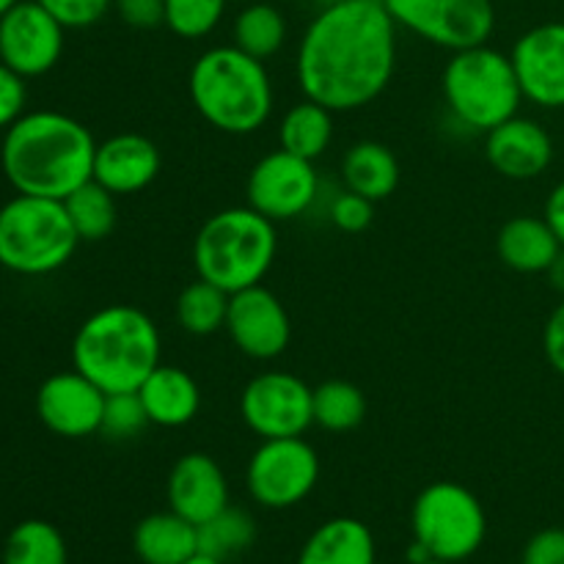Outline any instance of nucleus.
Instances as JSON below:
<instances>
[{
	"label": "nucleus",
	"instance_id": "obj_1",
	"mask_svg": "<svg viewBox=\"0 0 564 564\" xmlns=\"http://www.w3.org/2000/svg\"><path fill=\"white\" fill-rule=\"evenodd\" d=\"M397 69V22L380 0H334L312 17L295 53L303 97L334 113L372 105Z\"/></svg>",
	"mask_w": 564,
	"mask_h": 564
},
{
	"label": "nucleus",
	"instance_id": "obj_2",
	"mask_svg": "<svg viewBox=\"0 0 564 564\" xmlns=\"http://www.w3.org/2000/svg\"><path fill=\"white\" fill-rule=\"evenodd\" d=\"M97 141L83 121L61 110H31L6 130L0 165L17 193L64 202L94 180Z\"/></svg>",
	"mask_w": 564,
	"mask_h": 564
},
{
	"label": "nucleus",
	"instance_id": "obj_3",
	"mask_svg": "<svg viewBox=\"0 0 564 564\" xmlns=\"http://www.w3.org/2000/svg\"><path fill=\"white\" fill-rule=\"evenodd\" d=\"M163 341L154 319L130 303H110L83 319L72 339V367L105 394L138 391L160 367Z\"/></svg>",
	"mask_w": 564,
	"mask_h": 564
},
{
	"label": "nucleus",
	"instance_id": "obj_4",
	"mask_svg": "<svg viewBox=\"0 0 564 564\" xmlns=\"http://www.w3.org/2000/svg\"><path fill=\"white\" fill-rule=\"evenodd\" d=\"M196 113L226 135H253L270 121L275 88L264 61L235 44L209 47L196 58L187 77Z\"/></svg>",
	"mask_w": 564,
	"mask_h": 564
},
{
	"label": "nucleus",
	"instance_id": "obj_5",
	"mask_svg": "<svg viewBox=\"0 0 564 564\" xmlns=\"http://www.w3.org/2000/svg\"><path fill=\"white\" fill-rule=\"evenodd\" d=\"M279 253V231L270 218L253 207H229L209 215L193 242V264L198 279L240 292L262 284Z\"/></svg>",
	"mask_w": 564,
	"mask_h": 564
},
{
	"label": "nucleus",
	"instance_id": "obj_6",
	"mask_svg": "<svg viewBox=\"0 0 564 564\" xmlns=\"http://www.w3.org/2000/svg\"><path fill=\"white\" fill-rule=\"evenodd\" d=\"M441 88L452 119L468 132H490L501 121L518 116L523 102L512 58L490 44L452 53Z\"/></svg>",
	"mask_w": 564,
	"mask_h": 564
},
{
	"label": "nucleus",
	"instance_id": "obj_7",
	"mask_svg": "<svg viewBox=\"0 0 564 564\" xmlns=\"http://www.w3.org/2000/svg\"><path fill=\"white\" fill-rule=\"evenodd\" d=\"M80 237L58 198L17 193L0 207V268L17 275H50L75 257Z\"/></svg>",
	"mask_w": 564,
	"mask_h": 564
},
{
	"label": "nucleus",
	"instance_id": "obj_8",
	"mask_svg": "<svg viewBox=\"0 0 564 564\" xmlns=\"http://www.w3.org/2000/svg\"><path fill=\"white\" fill-rule=\"evenodd\" d=\"M413 540L441 562H466L488 538V516L477 496L463 485L441 479L416 496L411 510Z\"/></svg>",
	"mask_w": 564,
	"mask_h": 564
},
{
	"label": "nucleus",
	"instance_id": "obj_9",
	"mask_svg": "<svg viewBox=\"0 0 564 564\" xmlns=\"http://www.w3.org/2000/svg\"><path fill=\"white\" fill-rule=\"evenodd\" d=\"M319 482V455L303 435L268 438L253 449L246 488L264 510H290L312 496Z\"/></svg>",
	"mask_w": 564,
	"mask_h": 564
},
{
	"label": "nucleus",
	"instance_id": "obj_10",
	"mask_svg": "<svg viewBox=\"0 0 564 564\" xmlns=\"http://www.w3.org/2000/svg\"><path fill=\"white\" fill-rule=\"evenodd\" d=\"M397 28L449 53L488 44L496 28L494 0H380Z\"/></svg>",
	"mask_w": 564,
	"mask_h": 564
},
{
	"label": "nucleus",
	"instance_id": "obj_11",
	"mask_svg": "<svg viewBox=\"0 0 564 564\" xmlns=\"http://www.w3.org/2000/svg\"><path fill=\"white\" fill-rule=\"evenodd\" d=\"M314 389L284 369L259 372L240 394V416L259 441L297 438L314 424Z\"/></svg>",
	"mask_w": 564,
	"mask_h": 564
},
{
	"label": "nucleus",
	"instance_id": "obj_12",
	"mask_svg": "<svg viewBox=\"0 0 564 564\" xmlns=\"http://www.w3.org/2000/svg\"><path fill=\"white\" fill-rule=\"evenodd\" d=\"M246 196L248 207L262 213L273 224L295 220L317 202L319 174L312 160H303L279 147L253 163L246 182Z\"/></svg>",
	"mask_w": 564,
	"mask_h": 564
},
{
	"label": "nucleus",
	"instance_id": "obj_13",
	"mask_svg": "<svg viewBox=\"0 0 564 564\" xmlns=\"http://www.w3.org/2000/svg\"><path fill=\"white\" fill-rule=\"evenodd\" d=\"M66 28L39 0H20L0 17V61L20 77H42L64 55Z\"/></svg>",
	"mask_w": 564,
	"mask_h": 564
},
{
	"label": "nucleus",
	"instance_id": "obj_14",
	"mask_svg": "<svg viewBox=\"0 0 564 564\" xmlns=\"http://www.w3.org/2000/svg\"><path fill=\"white\" fill-rule=\"evenodd\" d=\"M224 330L237 350L253 361H273L290 347L292 339V323L284 303L262 284L231 292Z\"/></svg>",
	"mask_w": 564,
	"mask_h": 564
},
{
	"label": "nucleus",
	"instance_id": "obj_15",
	"mask_svg": "<svg viewBox=\"0 0 564 564\" xmlns=\"http://www.w3.org/2000/svg\"><path fill=\"white\" fill-rule=\"evenodd\" d=\"M105 400L108 394L72 367L39 386L36 413L44 427L61 438H88L102 430Z\"/></svg>",
	"mask_w": 564,
	"mask_h": 564
},
{
	"label": "nucleus",
	"instance_id": "obj_16",
	"mask_svg": "<svg viewBox=\"0 0 564 564\" xmlns=\"http://www.w3.org/2000/svg\"><path fill=\"white\" fill-rule=\"evenodd\" d=\"M510 58L523 99L538 108H564V22L529 28L512 44Z\"/></svg>",
	"mask_w": 564,
	"mask_h": 564
},
{
	"label": "nucleus",
	"instance_id": "obj_17",
	"mask_svg": "<svg viewBox=\"0 0 564 564\" xmlns=\"http://www.w3.org/2000/svg\"><path fill=\"white\" fill-rule=\"evenodd\" d=\"M485 158L507 180H538L554 163V141L538 119L512 116L485 132Z\"/></svg>",
	"mask_w": 564,
	"mask_h": 564
},
{
	"label": "nucleus",
	"instance_id": "obj_18",
	"mask_svg": "<svg viewBox=\"0 0 564 564\" xmlns=\"http://www.w3.org/2000/svg\"><path fill=\"white\" fill-rule=\"evenodd\" d=\"M169 510L202 527L229 507V479L207 452H187L174 463L165 485Z\"/></svg>",
	"mask_w": 564,
	"mask_h": 564
},
{
	"label": "nucleus",
	"instance_id": "obj_19",
	"mask_svg": "<svg viewBox=\"0 0 564 564\" xmlns=\"http://www.w3.org/2000/svg\"><path fill=\"white\" fill-rule=\"evenodd\" d=\"M163 158L152 138L141 132H119L97 143L94 154V182L108 187L113 196L141 193L158 180Z\"/></svg>",
	"mask_w": 564,
	"mask_h": 564
},
{
	"label": "nucleus",
	"instance_id": "obj_20",
	"mask_svg": "<svg viewBox=\"0 0 564 564\" xmlns=\"http://www.w3.org/2000/svg\"><path fill=\"white\" fill-rule=\"evenodd\" d=\"M149 422L158 427L176 430L191 424L202 408V389L187 369L160 364L138 389Z\"/></svg>",
	"mask_w": 564,
	"mask_h": 564
},
{
	"label": "nucleus",
	"instance_id": "obj_21",
	"mask_svg": "<svg viewBox=\"0 0 564 564\" xmlns=\"http://www.w3.org/2000/svg\"><path fill=\"white\" fill-rule=\"evenodd\" d=\"M297 564H378L372 529L358 518H330L308 534Z\"/></svg>",
	"mask_w": 564,
	"mask_h": 564
},
{
	"label": "nucleus",
	"instance_id": "obj_22",
	"mask_svg": "<svg viewBox=\"0 0 564 564\" xmlns=\"http://www.w3.org/2000/svg\"><path fill=\"white\" fill-rule=\"evenodd\" d=\"M560 251L562 242L549 220L534 215H516L501 226L496 237V253L516 273H545Z\"/></svg>",
	"mask_w": 564,
	"mask_h": 564
},
{
	"label": "nucleus",
	"instance_id": "obj_23",
	"mask_svg": "<svg viewBox=\"0 0 564 564\" xmlns=\"http://www.w3.org/2000/svg\"><path fill=\"white\" fill-rule=\"evenodd\" d=\"M132 549L143 564H182L198 551V529L174 510L152 512L132 532Z\"/></svg>",
	"mask_w": 564,
	"mask_h": 564
},
{
	"label": "nucleus",
	"instance_id": "obj_24",
	"mask_svg": "<svg viewBox=\"0 0 564 564\" xmlns=\"http://www.w3.org/2000/svg\"><path fill=\"white\" fill-rule=\"evenodd\" d=\"M341 180L347 191L383 202L400 185V163L386 143L358 141L341 158Z\"/></svg>",
	"mask_w": 564,
	"mask_h": 564
},
{
	"label": "nucleus",
	"instance_id": "obj_25",
	"mask_svg": "<svg viewBox=\"0 0 564 564\" xmlns=\"http://www.w3.org/2000/svg\"><path fill=\"white\" fill-rule=\"evenodd\" d=\"M334 141V110L303 97L292 105L279 124V143L303 160H317Z\"/></svg>",
	"mask_w": 564,
	"mask_h": 564
},
{
	"label": "nucleus",
	"instance_id": "obj_26",
	"mask_svg": "<svg viewBox=\"0 0 564 564\" xmlns=\"http://www.w3.org/2000/svg\"><path fill=\"white\" fill-rule=\"evenodd\" d=\"M286 17L270 3H251L235 17L231 44L259 61H268L284 47Z\"/></svg>",
	"mask_w": 564,
	"mask_h": 564
},
{
	"label": "nucleus",
	"instance_id": "obj_27",
	"mask_svg": "<svg viewBox=\"0 0 564 564\" xmlns=\"http://www.w3.org/2000/svg\"><path fill=\"white\" fill-rule=\"evenodd\" d=\"M3 564H69L64 534L39 518L17 523L6 538Z\"/></svg>",
	"mask_w": 564,
	"mask_h": 564
},
{
	"label": "nucleus",
	"instance_id": "obj_28",
	"mask_svg": "<svg viewBox=\"0 0 564 564\" xmlns=\"http://www.w3.org/2000/svg\"><path fill=\"white\" fill-rule=\"evenodd\" d=\"M64 207L80 242H99L116 229V218H119L116 196L108 187L99 185V182L88 180L86 185L69 193L64 198Z\"/></svg>",
	"mask_w": 564,
	"mask_h": 564
},
{
	"label": "nucleus",
	"instance_id": "obj_29",
	"mask_svg": "<svg viewBox=\"0 0 564 564\" xmlns=\"http://www.w3.org/2000/svg\"><path fill=\"white\" fill-rule=\"evenodd\" d=\"M314 424L328 433H350L367 416V397L350 380H325L312 394Z\"/></svg>",
	"mask_w": 564,
	"mask_h": 564
},
{
	"label": "nucleus",
	"instance_id": "obj_30",
	"mask_svg": "<svg viewBox=\"0 0 564 564\" xmlns=\"http://www.w3.org/2000/svg\"><path fill=\"white\" fill-rule=\"evenodd\" d=\"M229 292L209 281L196 279L176 297V319L180 328L191 336H213L226 325Z\"/></svg>",
	"mask_w": 564,
	"mask_h": 564
},
{
	"label": "nucleus",
	"instance_id": "obj_31",
	"mask_svg": "<svg viewBox=\"0 0 564 564\" xmlns=\"http://www.w3.org/2000/svg\"><path fill=\"white\" fill-rule=\"evenodd\" d=\"M196 529L198 551L215 556V560L224 564L246 554L253 545V540H257V521L246 510H237L231 505Z\"/></svg>",
	"mask_w": 564,
	"mask_h": 564
},
{
	"label": "nucleus",
	"instance_id": "obj_32",
	"mask_svg": "<svg viewBox=\"0 0 564 564\" xmlns=\"http://www.w3.org/2000/svg\"><path fill=\"white\" fill-rule=\"evenodd\" d=\"M229 0H165V28L180 39H204L220 25Z\"/></svg>",
	"mask_w": 564,
	"mask_h": 564
},
{
	"label": "nucleus",
	"instance_id": "obj_33",
	"mask_svg": "<svg viewBox=\"0 0 564 564\" xmlns=\"http://www.w3.org/2000/svg\"><path fill=\"white\" fill-rule=\"evenodd\" d=\"M147 424L152 422H149L147 408H143L138 391L108 394V400H105V413H102V430H99V433H105L113 441H127L141 435Z\"/></svg>",
	"mask_w": 564,
	"mask_h": 564
},
{
	"label": "nucleus",
	"instance_id": "obj_34",
	"mask_svg": "<svg viewBox=\"0 0 564 564\" xmlns=\"http://www.w3.org/2000/svg\"><path fill=\"white\" fill-rule=\"evenodd\" d=\"M328 218L330 224H334L339 231H345V235H358V231L372 226L375 202H369V198L361 196V193H352L345 187V191L330 202Z\"/></svg>",
	"mask_w": 564,
	"mask_h": 564
},
{
	"label": "nucleus",
	"instance_id": "obj_35",
	"mask_svg": "<svg viewBox=\"0 0 564 564\" xmlns=\"http://www.w3.org/2000/svg\"><path fill=\"white\" fill-rule=\"evenodd\" d=\"M66 31L91 28L113 9V0H39Z\"/></svg>",
	"mask_w": 564,
	"mask_h": 564
},
{
	"label": "nucleus",
	"instance_id": "obj_36",
	"mask_svg": "<svg viewBox=\"0 0 564 564\" xmlns=\"http://www.w3.org/2000/svg\"><path fill=\"white\" fill-rule=\"evenodd\" d=\"M25 77H20L14 69H9V66L0 61V130H9V127L25 113Z\"/></svg>",
	"mask_w": 564,
	"mask_h": 564
},
{
	"label": "nucleus",
	"instance_id": "obj_37",
	"mask_svg": "<svg viewBox=\"0 0 564 564\" xmlns=\"http://www.w3.org/2000/svg\"><path fill=\"white\" fill-rule=\"evenodd\" d=\"M113 9L119 20L135 31L165 25V0H113Z\"/></svg>",
	"mask_w": 564,
	"mask_h": 564
},
{
	"label": "nucleus",
	"instance_id": "obj_38",
	"mask_svg": "<svg viewBox=\"0 0 564 564\" xmlns=\"http://www.w3.org/2000/svg\"><path fill=\"white\" fill-rule=\"evenodd\" d=\"M521 564H564V529H543L527 543Z\"/></svg>",
	"mask_w": 564,
	"mask_h": 564
},
{
	"label": "nucleus",
	"instance_id": "obj_39",
	"mask_svg": "<svg viewBox=\"0 0 564 564\" xmlns=\"http://www.w3.org/2000/svg\"><path fill=\"white\" fill-rule=\"evenodd\" d=\"M543 350H545V358H549L551 369L560 372L564 378V297L560 301V306L549 314V319H545Z\"/></svg>",
	"mask_w": 564,
	"mask_h": 564
},
{
	"label": "nucleus",
	"instance_id": "obj_40",
	"mask_svg": "<svg viewBox=\"0 0 564 564\" xmlns=\"http://www.w3.org/2000/svg\"><path fill=\"white\" fill-rule=\"evenodd\" d=\"M543 218L549 220V226L554 229V235L560 237V242L564 246V180L556 182L554 191L545 198Z\"/></svg>",
	"mask_w": 564,
	"mask_h": 564
},
{
	"label": "nucleus",
	"instance_id": "obj_41",
	"mask_svg": "<svg viewBox=\"0 0 564 564\" xmlns=\"http://www.w3.org/2000/svg\"><path fill=\"white\" fill-rule=\"evenodd\" d=\"M545 275H549V284L564 297V246H562V251L556 253L554 262H551V268L545 270Z\"/></svg>",
	"mask_w": 564,
	"mask_h": 564
},
{
	"label": "nucleus",
	"instance_id": "obj_42",
	"mask_svg": "<svg viewBox=\"0 0 564 564\" xmlns=\"http://www.w3.org/2000/svg\"><path fill=\"white\" fill-rule=\"evenodd\" d=\"M182 564H224V562H218V560H215V556H209V554H202V551H196V554H193L191 560H187V562H182Z\"/></svg>",
	"mask_w": 564,
	"mask_h": 564
},
{
	"label": "nucleus",
	"instance_id": "obj_43",
	"mask_svg": "<svg viewBox=\"0 0 564 564\" xmlns=\"http://www.w3.org/2000/svg\"><path fill=\"white\" fill-rule=\"evenodd\" d=\"M17 3H20V0H0V17H3L6 11H9L11 6H17Z\"/></svg>",
	"mask_w": 564,
	"mask_h": 564
},
{
	"label": "nucleus",
	"instance_id": "obj_44",
	"mask_svg": "<svg viewBox=\"0 0 564 564\" xmlns=\"http://www.w3.org/2000/svg\"><path fill=\"white\" fill-rule=\"evenodd\" d=\"M416 564H449V562H441V560H424V562H416Z\"/></svg>",
	"mask_w": 564,
	"mask_h": 564
}]
</instances>
